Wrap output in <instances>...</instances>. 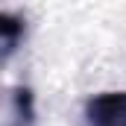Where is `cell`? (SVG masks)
<instances>
[{
  "instance_id": "1",
  "label": "cell",
  "mask_w": 126,
  "mask_h": 126,
  "mask_svg": "<svg viewBox=\"0 0 126 126\" xmlns=\"http://www.w3.org/2000/svg\"><path fill=\"white\" fill-rule=\"evenodd\" d=\"M85 126H126V91H103L85 103Z\"/></svg>"
},
{
  "instance_id": "2",
  "label": "cell",
  "mask_w": 126,
  "mask_h": 126,
  "mask_svg": "<svg viewBox=\"0 0 126 126\" xmlns=\"http://www.w3.org/2000/svg\"><path fill=\"white\" fill-rule=\"evenodd\" d=\"M0 35H3V59H9L24 35V24L12 15H0Z\"/></svg>"
}]
</instances>
